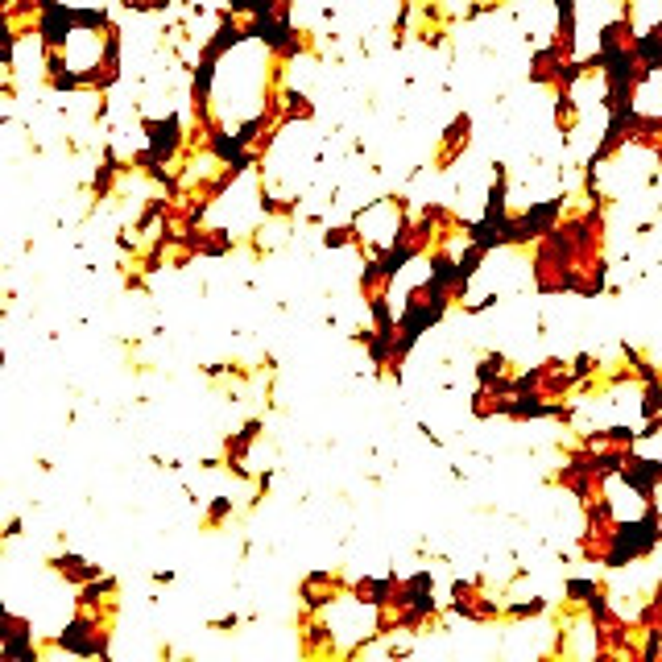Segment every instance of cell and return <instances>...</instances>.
Segmentation results:
<instances>
[{
  "label": "cell",
  "instance_id": "1",
  "mask_svg": "<svg viewBox=\"0 0 662 662\" xmlns=\"http://www.w3.org/2000/svg\"><path fill=\"white\" fill-rule=\"evenodd\" d=\"M662 543V505L650 501L642 505V518H617L609 551H605V567H629L638 559H650Z\"/></svg>",
  "mask_w": 662,
  "mask_h": 662
},
{
  "label": "cell",
  "instance_id": "2",
  "mask_svg": "<svg viewBox=\"0 0 662 662\" xmlns=\"http://www.w3.org/2000/svg\"><path fill=\"white\" fill-rule=\"evenodd\" d=\"M54 650L75 658H108L112 654V617L92 609H75V617L54 634Z\"/></svg>",
  "mask_w": 662,
  "mask_h": 662
},
{
  "label": "cell",
  "instance_id": "3",
  "mask_svg": "<svg viewBox=\"0 0 662 662\" xmlns=\"http://www.w3.org/2000/svg\"><path fill=\"white\" fill-rule=\"evenodd\" d=\"M141 133H145V145L166 162V166H178L187 154V137L191 129L183 125L178 112H166V116H141Z\"/></svg>",
  "mask_w": 662,
  "mask_h": 662
},
{
  "label": "cell",
  "instance_id": "4",
  "mask_svg": "<svg viewBox=\"0 0 662 662\" xmlns=\"http://www.w3.org/2000/svg\"><path fill=\"white\" fill-rule=\"evenodd\" d=\"M567 216V195L551 199H530L526 212H518V245L514 249H534L543 236H551Z\"/></svg>",
  "mask_w": 662,
  "mask_h": 662
},
{
  "label": "cell",
  "instance_id": "5",
  "mask_svg": "<svg viewBox=\"0 0 662 662\" xmlns=\"http://www.w3.org/2000/svg\"><path fill=\"white\" fill-rule=\"evenodd\" d=\"M451 613L464 617V621H476V625H493L505 613V600L485 592L480 580H456L451 584Z\"/></svg>",
  "mask_w": 662,
  "mask_h": 662
},
{
  "label": "cell",
  "instance_id": "6",
  "mask_svg": "<svg viewBox=\"0 0 662 662\" xmlns=\"http://www.w3.org/2000/svg\"><path fill=\"white\" fill-rule=\"evenodd\" d=\"M617 480H621V485L634 493L642 505H646V501H658L654 493H658V485H662V460H650V456H638V451H629V460H625V468L617 472Z\"/></svg>",
  "mask_w": 662,
  "mask_h": 662
},
{
  "label": "cell",
  "instance_id": "7",
  "mask_svg": "<svg viewBox=\"0 0 662 662\" xmlns=\"http://www.w3.org/2000/svg\"><path fill=\"white\" fill-rule=\"evenodd\" d=\"M340 596H348V584L336 571H311V576L298 584V600H303V609H311V613H327Z\"/></svg>",
  "mask_w": 662,
  "mask_h": 662
},
{
  "label": "cell",
  "instance_id": "8",
  "mask_svg": "<svg viewBox=\"0 0 662 662\" xmlns=\"http://www.w3.org/2000/svg\"><path fill=\"white\" fill-rule=\"evenodd\" d=\"M261 431H265L261 418H249L245 427L232 431V435L224 439V464H228V472H236V476L249 480V451H253V443L261 439Z\"/></svg>",
  "mask_w": 662,
  "mask_h": 662
},
{
  "label": "cell",
  "instance_id": "9",
  "mask_svg": "<svg viewBox=\"0 0 662 662\" xmlns=\"http://www.w3.org/2000/svg\"><path fill=\"white\" fill-rule=\"evenodd\" d=\"M116 596H120V584L104 571V576H96L92 584H83V588H79L75 609H92V613H100V617H112Z\"/></svg>",
  "mask_w": 662,
  "mask_h": 662
},
{
  "label": "cell",
  "instance_id": "10",
  "mask_svg": "<svg viewBox=\"0 0 662 662\" xmlns=\"http://www.w3.org/2000/svg\"><path fill=\"white\" fill-rule=\"evenodd\" d=\"M232 245H236L232 232L228 228H216V224H199V228L187 232V249L195 257H228Z\"/></svg>",
  "mask_w": 662,
  "mask_h": 662
},
{
  "label": "cell",
  "instance_id": "11",
  "mask_svg": "<svg viewBox=\"0 0 662 662\" xmlns=\"http://www.w3.org/2000/svg\"><path fill=\"white\" fill-rule=\"evenodd\" d=\"M468 141H472V116H468V112H460V116H451V125L443 129V149H439V170H447V166H456V162L464 158V149H468Z\"/></svg>",
  "mask_w": 662,
  "mask_h": 662
},
{
  "label": "cell",
  "instance_id": "12",
  "mask_svg": "<svg viewBox=\"0 0 662 662\" xmlns=\"http://www.w3.org/2000/svg\"><path fill=\"white\" fill-rule=\"evenodd\" d=\"M50 571H54L58 580H67L71 588H83V584H92L96 576H104L100 563H87V559H83V555H75V551L54 555V559H50Z\"/></svg>",
  "mask_w": 662,
  "mask_h": 662
},
{
  "label": "cell",
  "instance_id": "13",
  "mask_svg": "<svg viewBox=\"0 0 662 662\" xmlns=\"http://www.w3.org/2000/svg\"><path fill=\"white\" fill-rule=\"evenodd\" d=\"M402 592H406V605L423 609V613H435V576L431 571H414V576L402 580Z\"/></svg>",
  "mask_w": 662,
  "mask_h": 662
},
{
  "label": "cell",
  "instance_id": "14",
  "mask_svg": "<svg viewBox=\"0 0 662 662\" xmlns=\"http://www.w3.org/2000/svg\"><path fill=\"white\" fill-rule=\"evenodd\" d=\"M505 406H509V398H501V394H493V389H485V385H476V394H472V402H468V410H472V418H505Z\"/></svg>",
  "mask_w": 662,
  "mask_h": 662
},
{
  "label": "cell",
  "instance_id": "15",
  "mask_svg": "<svg viewBox=\"0 0 662 662\" xmlns=\"http://www.w3.org/2000/svg\"><path fill=\"white\" fill-rule=\"evenodd\" d=\"M0 658L5 662H42V646L34 642V634L9 638V642H0Z\"/></svg>",
  "mask_w": 662,
  "mask_h": 662
},
{
  "label": "cell",
  "instance_id": "16",
  "mask_svg": "<svg viewBox=\"0 0 662 662\" xmlns=\"http://www.w3.org/2000/svg\"><path fill=\"white\" fill-rule=\"evenodd\" d=\"M551 609V600L547 596H530V600H509L501 621H534V617H543Z\"/></svg>",
  "mask_w": 662,
  "mask_h": 662
},
{
  "label": "cell",
  "instance_id": "17",
  "mask_svg": "<svg viewBox=\"0 0 662 662\" xmlns=\"http://www.w3.org/2000/svg\"><path fill=\"white\" fill-rule=\"evenodd\" d=\"M509 373H514V369H509L505 352H485V356H480V365H476V385H493V381H501Z\"/></svg>",
  "mask_w": 662,
  "mask_h": 662
},
{
  "label": "cell",
  "instance_id": "18",
  "mask_svg": "<svg viewBox=\"0 0 662 662\" xmlns=\"http://www.w3.org/2000/svg\"><path fill=\"white\" fill-rule=\"evenodd\" d=\"M600 588H605V584H596V580H588V576H571V580L563 584V600H567V605H576V609H584Z\"/></svg>",
  "mask_w": 662,
  "mask_h": 662
},
{
  "label": "cell",
  "instance_id": "19",
  "mask_svg": "<svg viewBox=\"0 0 662 662\" xmlns=\"http://www.w3.org/2000/svg\"><path fill=\"white\" fill-rule=\"evenodd\" d=\"M485 257H489V249H485V245H476V240H468V245L456 253V261H460V274L472 282V278L480 274V265H485Z\"/></svg>",
  "mask_w": 662,
  "mask_h": 662
},
{
  "label": "cell",
  "instance_id": "20",
  "mask_svg": "<svg viewBox=\"0 0 662 662\" xmlns=\"http://www.w3.org/2000/svg\"><path fill=\"white\" fill-rule=\"evenodd\" d=\"M25 634H34V621L13 613V609H0V642H9V638H25Z\"/></svg>",
  "mask_w": 662,
  "mask_h": 662
},
{
  "label": "cell",
  "instance_id": "21",
  "mask_svg": "<svg viewBox=\"0 0 662 662\" xmlns=\"http://www.w3.org/2000/svg\"><path fill=\"white\" fill-rule=\"evenodd\" d=\"M352 245H360V228L356 224L323 228V249H352Z\"/></svg>",
  "mask_w": 662,
  "mask_h": 662
},
{
  "label": "cell",
  "instance_id": "22",
  "mask_svg": "<svg viewBox=\"0 0 662 662\" xmlns=\"http://www.w3.org/2000/svg\"><path fill=\"white\" fill-rule=\"evenodd\" d=\"M638 410H642V418H658V414H662V377L642 385V402H638Z\"/></svg>",
  "mask_w": 662,
  "mask_h": 662
},
{
  "label": "cell",
  "instance_id": "23",
  "mask_svg": "<svg viewBox=\"0 0 662 662\" xmlns=\"http://www.w3.org/2000/svg\"><path fill=\"white\" fill-rule=\"evenodd\" d=\"M232 514H236L232 497H216L212 505H207V518H203V522H207V530H220V526H224V522H228Z\"/></svg>",
  "mask_w": 662,
  "mask_h": 662
},
{
  "label": "cell",
  "instance_id": "24",
  "mask_svg": "<svg viewBox=\"0 0 662 662\" xmlns=\"http://www.w3.org/2000/svg\"><path fill=\"white\" fill-rule=\"evenodd\" d=\"M261 212L265 216H278V220H290L298 212V199H278V195H261Z\"/></svg>",
  "mask_w": 662,
  "mask_h": 662
},
{
  "label": "cell",
  "instance_id": "25",
  "mask_svg": "<svg viewBox=\"0 0 662 662\" xmlns=\"http://www.w3.org/2000/svg\"><path fill=\"white\" fill-rule=\"evenodd\" d=\"M571 373H576V381L584 385V381H592V377L600 373V360H596V356H588V352H580L576 360H571Z\"/></svg>",
  "mask_w": 662,
  "mask_h": 662
},
{
  "label": "cell",
  "instance_id": "26",
  "mask_svg": "<svg viewBox=\"0 0 662 662\" xmlns=\"http://www.w3.org/2000/svg\"><path fill=\"white\" fill-rule=\"evenodd\" d=\"M240 625V617L232 613V617H220V621H212V629H220V634H232V629Z\"/></svg>",
  "mask_w": 662,
  "mask_h": 662
}]
</instances>
